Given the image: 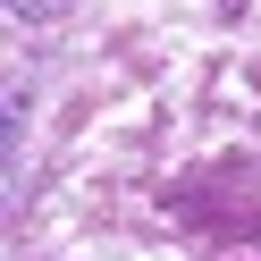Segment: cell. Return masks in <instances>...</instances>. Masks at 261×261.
<instances>
[{"mask_svg": "<svg viewBox=\"0 0 261 261\" xmlns=\"http://www.w3.org/2000/svg\"><path fill=\"white\" fill-rule=\"evenodd\" d=\"M9 17H25V25H51V17H68V0H9Z\"/></svg>", "mask_w": 261, "mask_h": 261, "instance_id": "obj_1", "label": "cell"}]
</instances>
